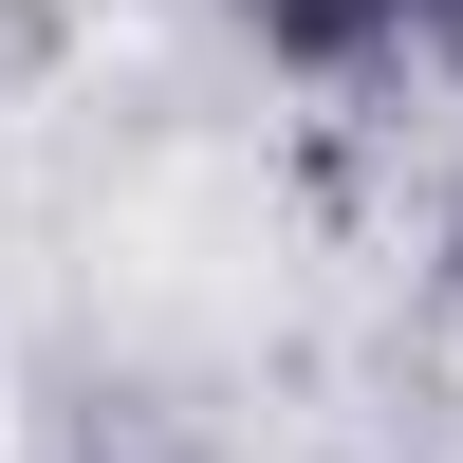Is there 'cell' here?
<instances>
[{
	"instance_id": "obj_1",
	"label": "cell",
	"mask_w": 463,
	"mask_h": 463,
	"mask_svg": "<svg viewBox=\"0 0 463 463\" xmlns=\"http://www.w3.org/2000/svg\"><path fill=\"white\" fill-rule=\"evenodd\" d=\"M279 19H297V37H353V19H371V0H279Z\"/></svg>"
}]
</instances>
